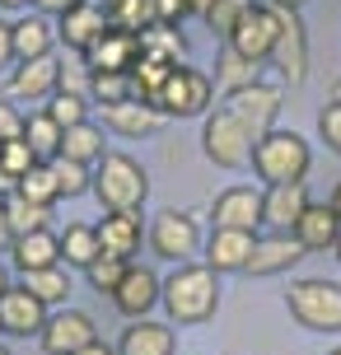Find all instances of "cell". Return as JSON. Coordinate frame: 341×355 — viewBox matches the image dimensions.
Wrapping results in <instances>:
<instances>
[{
    "instance_id": "44",
    "label": "cell",
    "mask_w": 341,
    "mask_h": 355,
    "mask_svg": "<svg viewBox=\"0 0 341 355\" xmlns=\"http://www.w3.org/2000/svg\"><path fill=\"white\" fill-rule=\"evenodd\" d=\"M10 61H15V24L0 19V66H10Z\"/></svg>"
},
{
    "instance_id": "41",
    "label": "cell",
    "mask_w": 341,
    "mask_h": 355,
    "mask_svg": "<svg viewBox=\"0 0 341 355\" xmlns=\"http://www.w3.org/2000/svg\"><path fill=\"white\" fill-rule=\"evenodd\" d=\"M318 136L327 141L332 155H341V103H327L323 112H318Z\"/></svg>"
},
{
    "instance_id": "38",
    "label": "cell",
    "mask_w": 341,
    "mask_h": 355,
    "mask_svg": "<svg viewBox=\"0 0 341 355\" xmlns=\"http://www.w3.org/2000/svg\"><path fill=\"white\" fill-rule=\"evenodd\" d=\"M248 5L252 0H216V10L206 15V28H211L216 37H229L234 28H238V19L248 15Z\"/></svg>"
},
{
    "instance_id": "47",
    "label": "cell",
    "mask_w": 341,
    "mask_h": 355,
    "mask_svg": "<svg viewBox=\"0 0 341 355\" xmlns=\"http://www.w3.org/2000/svg\"><path fill=\"white\" fill-rule=\"evenodd\" d=\"M75 355H117V351H112L108 341H89V346H85V351H75Z\"/></svg>"
},
{
    "instance_id": "48",
    "label": "cell",
    "mask_w": 341,
    "mask_h": 355,
    "mask_svg": "<svg viewBox=\"0 0 341 355\" xmlns=\"http://www.w3.org/2000/svg\"><path fill=\"white\" fill-rule=\"evenodd\" d=\"M187 10H192V15H201V19H206V15H211V10H216V0H187Z\"/></svg>"
},
{
    "instance_id": "18",
    "label": "cell",
    "mask_w": 341,
    "mask_h": 355,
    "mask_svg": "<svg viewBox=\"0 0 341 355\" xmlns=\"http://www.w3.org/2000/svg\"><path fill=\"white\" fill-rule=\"evenodd\" d=\"M295 239L304 243V252H327L337 248L341 239V215L332 211V201H308V211L299 215V225H295Z\"/></svg>"
},
{
    "instance_id": "54",
    "label": "cell",
    "mask_w": 341,
    "mask_h": 355,
    "mask_svg": "<svg viewBox=\"0 0 341 355\" xmlns=\"http://www.w3.org/2000/svg\"><path fill=\"white\" fill-rule=\"evenodd\" d=\"M332 103H341V80H337V85H332Z\"/></svg>"
},
{
    "instance_id": "13",
    "label": "cell",
    "mask_w": 341,
    "mask_h": 355,
    "mask_svg": "<svg viewBox=\"0 0 341 355\" xmlns=\"http://www.w3.org/2000/svg\"><path fill=\"white\" fill-rule=\"evenodd\" d=\"M42 327H47V304L33 300L24 285H10L0 295V332H10V337H37Z\"/></svg>"
},
{
    "instance_id": "6",
    "label": "cell",
    "mask_w": 341,
    "mask_h": 355,
    "mask_svg": "<svg viewBox=\"0 0 341 355\" xmlns=\"http://www.w3.org/2000/svg\"><path fill=\"white\" fill-rule=\"evenodd\" d=\"M211 94H216L211 75L192 71V66H173L168 80L155 89L150 107H159V112H168V117H197V112L211 107Z\"/></svg>"
},
{
    "instance_id": "20",
    "label": "cell",
    "mask_w": 341,
    "mask_h": 355,
    "mask_svg": "<svg viewBox=\"0 0 341 355\" xmlns=\"http://www.w3.org/2000/svg\"><path fill=\"white\" fill-rule=\"evenodd\" d=\"M94 230H98V243L108 257L131 262V252H141V215L136 211H108L103 225H94Z\"/></svg>"
},
{
    "instance_id": "24",
    "label": "cell",
    "mask_w": 341,
    "mask_h": 355,
    "mask_svg": "<svg viewBox=\"0 0 341 355\" xmlns=\"http://www.w3.org/2000/svg\"><path fill=\"white\" fill-rule=\"evenodd\" d=\"M159 107H150L145 98H126V103H108L103 107V126H112L117 136H150L159 126Z\"/></svg>"
},
{
    "instance_id": "50",
    "label": "cell",
    "mask_w": 341,
    "mask_h": 355,
    "mask_svg": "<svg viewBox=\"0 0 341 355\" xmlns=\"http://www.w3.org/2000/svg\"><path fill=\"white\" fill-rule=\"evenodd\" d=\"M0 5H5V10H24L28 0H0Z\"/></svg>"
},
{
    "instance_id": "51",
    "label": "cell",
    "mask_w": 341,
    "mask_h": 355,
    "mask_svg": "<svg viewBox=\"0 0 341 355\" xmlns=\"http://www.w3.org/2000/svg\"><path fill=\"white\" fill-rule=\"evenodd\" d=\"M5 290H10V271L0 266V295H5Z\"/></svg>"
},
{
    "instance_id": "35",
    "label": "cell",
    "mask_w": 341,
    "mask_h": 355,
    "mask_svg": "<svg viewBox=\"0 0 341 355\" xmlns=\"http://www.w3.org/2000/svg\"><path fill=\"white\" fill-rule=\"evenodd\" d=\"M47 117H52L61 131L66 126H80V122H89V103H85V94H75V89H56L52 94V103L42 107Z\"/></svg>"
},
{
    "instance_id": "23",
    "label": "cell",
    "mask_w": 341,
    "mask_h": 355,
    "mask_svg": "<svg viewBox=\"0 0 341 355\" xmlns=\"http://www.w3.org/2000/svg\"><path fill=\"white\" fill-rule=\"evenodd\" d=\"M10 252H15L19 276H24V271H42V266H56L61 262V234H52V230L19 234L15 243H10Z\"/></svg>"
},
{
    "instance_id": "27",
    "label": "cell",
    "mask_w": 341,
    "mask_h": 355,
    "mask_svg": "<svg viewBox=\"0 0 341 355\" xmlns=\"http://www.w3.org/2000/svg\"><path fill=\"white\" fill-rule=\"evenodd\" d=\"M19 285H24L33 300H42L47 309H52V304H66V295H71V271L56 262V266H42V271H24Z\"/></svg>"
},
{
    "instance_id": "52",
    "label": "cell",
    "mask_w": 341,
    "mask_h": 355,
    "mask_svg": "<svg viewBox=\"0 0 341 355\" xmlns=\"http://www.w3.org/2000/svg\"><path fill=\"white\" fill-rule=\"evenodd\" d=\"M332 211L341 215V182H337V192H332Z\"/></svg>"
},
{
    "instance_id": "10",
    "label": "cell",
    "mask_w": 341,
    "mask_h": 355,
    "mask_svg": "<svg viewBox=\"0 0 341 355\" xmlns=\"http://www.w3.org/2000/svg\"><path fill=\"white\" fill-rule=\"evenodd\" d=\"M37 341L47 355H75L89 341H98V327L85 309H61V313H47V327L37 332Z\"/></svg>"
},
{
    "instance_id": "56",
    "label": "cell",
    "mask_w": 341,
    "mask_h": 355,
    "mask_svg": "<svg viewBox=\"0 0 341 355\" xmlns=\"http://www.w3.org/2000/svg\"><path fill=\"white\" fill-rule=\"evenodd\" d=\"M337 257H341V239H337Z\"/></svg>"
},
{
    "instance_id": "40",
    "label": "cell",
    "mask_w": 341,
    "mask_h": 355,
    "mask_svg": "<svg viewBox=\"0 0 341 355\" xmlns=\"http://www.w3.org/2000/svg\"><path fill=\"white\" fill-rule=\"evenodd\" d=\"M33 164H42V159L33 155V145H28V141H5V145H0V168H5V173L24 178Z\"/></svg>"
},
{
    "instance_id": "57",
    "label": "cell",
    "mask_w": 341,
    "mask_h": 355,
    "mask_svg": "<svg viewBox=\"0 0 341 355\" xmlns=\"http://www.w3.org/2000/svg\"><path fill=\"white\" fill-rule=\"evenodd\" d=\"M327 355H341V346H337V351H327Z\"/></svg>"
},
{
    "instance_id": "49",
    "label": "cell",
    "mask_w": 341,
    "mask_h": 355,
    "mask_svg": "<svg viewBox=\"0 0 341 355\" xmlns=\"http://www.w3.org/2000/svg\"><path fill=\"white\" fill-rule=\"evenodd\" d=\"M15 187H19V178H15V173H5V168H0V196H10V192H15Z\"/></svg>"
},
{
    "instance_id": "14",
    "label": "cell",
    "mask_w": 341,
    "mask_h": 355,
    "mask_svg": "<svg viewBox=\"0 0 341 355\" xmlns=\"http://www.w3.org/2000/svg\"><path fill=\"white\" fill-rule=\"evenodd\" d=\"M141 33H126V28H103V37L94 42L89 52H85V66L89 71H131L136 61H141Z\"/></svg>"
},
{
    "instance_id": "58",
    "label": "cell",
    "mask_w": 341,
    "mask_h": 355,
    "mask_svg": "<svg viewBox=\"0 0 341 355\" xmlns=\"http://www.w3.org/2000/svg\"><path fill=\"white\" fill-rule=\"evenodd\" d=\"M0 355H10V351H5V346H0Z\"/></svg>"
},
{
    "instance_id": "19",
    "label": "cell",
    "mask_w": 341,
    "mask_h": 355,
    "mask_svg": "<svg viewBox=\"0 0 341 355\" xmlns=\"http://www.w3.org/2000/svg\"><path fill=\"white\" fill-rule=\"evenodd\" d=\"M252 243H257V234L248 230H211L206 239V266H216V271H243L252 257Z\"/></svg>"
},
{
    "instance_id": "1",
    "label": "cell",
    "mask_w": 341,
    "mask_h": 355,
    "mask_svg": "<svg viewBox=\"0 0 341 355\" xmlns=\"http://www.w3.org/2000/svg\"><path fill=\"white\" fill-rule=\"evenodd\" d=\"M276 112H281V85H248L234 89L216 103V112H206V131H201V145H206V159L220 164V168H243L252 159L257 141L276 126Z\"/></svg>"
},
{
    "instance_id": "43",
    "label": "cell",
    "mask_w": 341,
    "mask_h": 355,
    "mask_svg": "<svg viewBox=\"0 0 341 355\" xmlns=\"http://www.w3.org/2000/svg\"><path fill=\"white\" fill-rule=\"evenodd\" d=\"M150 5H155V24H168V28H178L182 15H192L187 0H150Z\"/></svg>"
},
{
    "instance_id": "30",
    "label": "cell",
    "mask_w": 341,
    "mask_h": 355,
    "mask_svg": "<svg viewBox=\"0 0 341 355\" xmlns=\"http://www.w3.org/2000/svg\"><path fill=\"white\" fill-rule=\"evenodd\" d=\"M5 215H10V230L19 234H33V230H47V220H52V206H37V201H28V196L10 192L5 196Z\"/></svg>"
},
{
    "instance_id": "7",
    "label": "cell",
    "mask_w": 341,
    "mask_h": 355,
    "mask_svg": "<svg viewBox=\"0 0 341 355\" xmlns=\"http://www.w3.org/2000/svg\"><path fill=\"white\" fill-rule=\"evenodd\" d=\"M150 248H155V257L182 266V262H192L206 243H201V230H197V220H192V215L159 211V215H155V225H150Z\"/></svg>"
},
{
    "instance_id": "32",
    "label": "cell",
    "mask_w": 341,
    "mask_h": 355,
    "mask_svg": "<svg viewBox=\"0 0 341 355\" xmlns=\"http://www.w3.org/2000/svg\"><path fill=\"white\" fill-rule=\"evenodd\" d=\"M47 168H52L56 192H61V196H85V192H94V173L85 168V164L66 159V155H52V159H47Z\"/></svg>"
},
{
    "instance_id": "29",
    "label": "cell",
    "mask_w": 341,
    "mask_h": 355,
    "mask_svg": "<svg viewBox=\"0 0 341 355\" xmlns=\"http://www.w3.org/2000/svg\"><path fill=\"white\" fill-rule=\"evenodd\" d=\"M216 80H220V89H225V94H234V89L257 85V80H262V66H257V61H248V56H238L229 42H225V47H220V61H216Z\"/></svg>"
},
{
    "instance_id": "2",
    "label": "cell",
    "mask_w": 341,
    "mask_h": 355,
    "mask_svg": "<svg viewBox=\"0 0 341 355\" xmlns=\"http://www.w3.org/2000/svg\"><path fill=\"white\" fill-rule=\"evenodd\" d=\"M164 309L168 318L182 322V327H197V322L216 318L220 309V271L206 262H182L168 281H164Z\"/></svg>"
},
{
    "instance_id": "31",
    "label": "cell",
    "mask_w": 341,
    "mask_h": 355,
    "mask_svg": "<svg viewBox=\"0 0 341 355\" xmlns=\"http://www.w3.org/2000/svg\"><path fill=\"white\" fill-rule=\"evenodd\" d=\"M89 94L98 98V107L126 103V98H136V80L131 71H89Z\"/></svg>"
},
{
    "instance_id": "9",
    "label": "cell",
    "mask_w": 341,
    "mask_h": 355,
    "mask_svg": "<svg viewBox=\"0 0 341 355\" xmlns=\"http://www.w3.org/2000/svg\"><path fill=\"white\" fill-rule=\"evenodd\" d=\"M276 10L271 5H248V15L238 19V28H234L225 42H229L238 56H248V61H271V52H276Z\"/></svg>"
},
{
    "instance_id": "46",
    "label": "cell",
    "mask_w": 341,
    "mask_h": 355,
    "mask_svg": "<svg viewBox=\"0 0 341 355\" xmlns=\"http://www.w3.org/2000/svg\"><path fill=\"white\" fill-rule=\"evenodd\" d=\"M15 243V230H10V215H5V196H0V248Z\"/></svg>"
},
{
    "instance_id": "39",
    "label": "cell",
    "mask_w": 341,
    "mask_h": 355,
    "mask_svg": "<svg viewBox=\"0 0 341 355\" xmlns=\"http://www.w3.org/2000/svg\"><path fill=\"white\" fill-rule=\"evenodd\" d=\"M126 266H131V262H122V257H108V252H103V257H98V262L89 266V285L98 290V295H112V290L122 285Z\"/></svg>"
},
{
    "instance_id": "28",
    "label": "cell",
    "mask_w": 341,
    "mask_h": 355,
    "mask_svg": "<svg viewBox=\"0 0 341 355\" xmlns=\"http://www.w3.org/2000/svg\"><path fill=\"white\" fill-rule=\"evenodd\" d=\"M61 155L66 159H75V164H98L108 150H103V131L94 122H80V126H66V136H61Z\"/></svg>"
},
{
    "instance_id": "37",
    "label": "cell",
    "mask_w": 341,
    "mask_h": 355,
    "mask_svg": "<svg viewBox=\"0 0 341 355\" xmlns=\"http://www.w3.org/2000/svg\"><path fill=\"white\" fill-rule=\"evenodd\" d=\"M141 47L155 56H168V61H182V52H187V42H182L178 28H168V24H155V28H145L141 33Z\"/></svg>"
},
{
    "instance_id": "36",
    "label": "cell",
    "mask_w": 341,
    "mask_h": 355,
    "mask_svg": "<svg viewBox=\"0 0 341 355\" xmlns=\"http://www.w3.org/2000/svg\"><path fill=\"white\" fill-rule=\"evenodd\" d=\"M15 192H19V196H28V201H37V206H56V201H61V192H56V178H52V168H47V159L33 164L28 173L19 178Z\"/></svg>"
},
{
    "instance_id": "53",
    "label": "cell",
    "mask_w": 341,
    "mask_h": 355,
    "mask_svg": "<svg viewBox=\"0 0 341 355\" xmlns=\"http://www.w3.org/2000/svg\"><path fill=\"white\" fill-rule=\"evenodd\" d=\"M271 5H290V10H299V5H304V0H271Z\"/></svg>"
},
{
    "instance_id": "3",
    "label": "cell",
    "mask_w": 341,
    "mask_h": 355,
    "mask_svg": "<svg viewBox=\"0 0 341 355\" xmlns=\"http://www.w3.org/2000/svg\"><path fill=\"white\" fill-rule=\"evenodd\" d=\"M94 196L103 211H141L150 196V178L131 155H103L94 168Z\"/></svg>"
},
{
    "instance_id": "59",
    "label": "cell",
    "mask_w": 341,
    "mask_h": 355,
    "mask_svg": "<svg viewBox=\"0 0 341 355\" xmlns=\"http://www.w3.org/2000/svg\"><path fill=\"white\" fill-rule=\"evenodd\" d=\"M0 145H5V141H0Z\"/></svg>"
},
{
    "instance_id": "26",
    "label": "cell",
    "mask_w": 341,
    "mask_h": 355,
    "mask_svg": "<svg viewBox=\"0 0 341 355\" xmlns=\"http://www.w3.org/2000/svg\"><path fill=\"white\" fill-rule=\"evenodd\" d=\"M98 257H103L98 230H94V225H66V234H61V262H66V266H85V271H89Z\"/></svg>"
},
{
    "instance_id": "5",
    "label": "cell",
    "mask_w": 341,
    "mask_h": 355,
    "mask_svg": "<svg viewBox=\"0 0 341 355\" xmlns=\"http://www.w3.org/2000/svg\"><path fill=\"white\" fill-rule=\"evenodd\" d=\"M290 313L308 332H341V285L332 281H295L290 285Z\"/></svg>"
},
{
    "instance_id": "12",
    "label": "cell",
    "mask_w": 341,
    "mask_h": 355,
    "mask_svg": "<svg viewBox=\"0 0 341 355\" xmlns=\"http://www.w3.org/2000/svg\"><path fill=\"white\" fill-rule=\"evenodd\" d=\"M159 295H164L159 276H155L150 266L131 262V266H126V276H122V285L112 290V304H117V313H126V318H145V313L159 304Z\"/></svg>"
},
{
    "instance_id": "17",
    "label": "cell",
    "mask_w": 341,
    "mask_h": 355,
    "mask_svg": "<svg viewBox=\"0 0 341 355\" xmlns=\"http://www.w3.org/2000/svg\"><path fill=\"white\" fill-rule=\"evenodd\" d=\"M103 28H108V10H103V5H94V0H80L75 10H66V15H61V24H56V37L85 56L94 42L103 37Z\"/></svg>"
},
{
    "instance_id": "22",
    "label": "cell",
    "mask_w": 341,
    "mask_h": 355,
    "mask_svg": "<svg viewBox=\"0 0 341 355\" xmlns=\"http://www.w3.org/2000/svg\"><path fill=\"white\" fill-rule=\"evenodd\" d=\"M173 351H178L173 327L150 318H136V327H126L122 341H117V355H173Z\"/></svg>"
},
{
    "instance_id": "11",
    "label": "cell",
    "mask_w": 341,
    "mask_h": 355,
    "mask_svg": "<svg viewBox=\"0 0 341 355\" xmlns=\"http://www.w3.org/2000/svg\"><path fill=\"white\" fill-rule=\"evenodd\" d=\"M308 211V187L304 182H271L262 192V225L271 234H295L299 215Z\"/></svg>"
},
{
    "instance_id": "42",
    "label": "cell",
    "mask_w": 341,
    "mask_h": 355,
    "mask_svg": "<svg viewBox=\"0 0 341 355\" xmlns=\"http://www.w3.org/2000/svg\"><path fill=\"white\" fill-rule=\"evenodd\" d=\"M24 112H19L10 98H0V141H24Z\"/></svg>"
},
{
    "instance_id": "45",
    "label": "cell",
    "mask_w": 341,
    "mask_h": 355,
    "mask_svg": "<svg viewBox=\"0 0 341 355\" xmlns=\"http://www.w3.org/2000/svg\"><path fill=\"white\" fill-rule=\"evenodd\" d=\"M33 5H37V15H56V19H61L66 10H75L80 0H33Z\"/></svg>"
},
{
    "instance_id": "25",
    "label": "cell",
    "mask_w": 341,
    "mask_h": 355,
    "mask_svg": "<svg viewBox=\"0 0 341 355\" xmlns=\"http://www.w3.org/2000/svg\"><path fill=\"white\" fill-rule=\"evenodd\" d=\"M56 28L47 24V15H24L15 24V61H37V56H52Z\"/></svg>"
},
{
    "instance_id": "8",
    "label": "cell",
    "mask_w": 341,
    "mask_h": 355,
    "mask_svg": "<svg viewBox=\"0 0 341 355\" xmlns=\"http://www.w3.org/2000/svg\"><path fill=\"white\" fill-rule=\"evenodd\" d=\"M276 10V52L271 61L281 66V80L290 85H304L308 75V37H304V24H299V10H290V5H271Z\"/></svg>"
},
{
    "instance_id": "4",
    "label": "cell",
    "mask_w": 341,
    "mask_h": 355,
    "mask_svg": "<svg viewBox=\"0 0 341 355\" xmlns=\"http://www.w3.org/2000/svg\"><path fill=\"white\" fill-rule=\"evenodd\" d=\"M308 164H313V155H308V141L299 131H276L271 126L252 150V168H257V178L267 187L271 182H304Z\"/></svg>"
},
{
    "instance_id": "55",
    "label": "cell",
    "mask_w": 341,
    "mask_h": 355,
    "mask_svg": "<svg viewBox=\"0 0 341 355\" xmlns=\"http://www.w3.org/2000/svg\"><path fill=\"white\" fill-rule=\"evenodd\" d=\"M94 5H98V0H94ZM108 5H112V0H103V10H108Z\"/></svg>"
},
{
    "instance_id": "33",
    "label": "cell",
    "mask_w": 341,
    "mask_h": 355,
    "mask_svg": "<svg viewBox=\"0 0 341 355\" xmlns=\"http://www.w3.org/2000/svg\"><path fill=\"white\" fill-rule=\"evenodd\" d=\"M108 24L112 28H126V33H145V28H155V5L150 0H112Z\"/></svg>"
},
{
    "instance_id": "16",
    "label": "cell",
    "mask_w": 341,
    "mask_h": 355,
    "mask_svg": "<svg viewBox=\"0 0 341 355\" xmlns=\"http://www.w3.org/2000/svg\"><path fill=\"white\" fill-rule=\"evenodd\" d=\"M299 257H308V252L295 234H262V239L252 243V257H248L243 271H248V276H281V271H290Z\"/></svg>"
},
{
    "instance_id": "21",
    "label": "cell",
    "mask_w": 341,
    "mask_h": 355,
    "mask_svg": "<svg viewBox=\"0 0 341 355\" xmlns=\"http://www.w3.org/2000/svg\"><path fill=\"white\" fill-rule=\"evenodd\" d=\"M56 85H61V66L52 56L19 61V71L10 75V98H52Z\"/></svg>"
},
{
    "instance_id": "15",
    "label": "cell",
    "mask_w": 341,
    "mask_h": 355,
    "mask_svg": "<svg viewBox=\"0 0 341 355\" xmlns=\"http://www.w3.org/2000/svg\"><path fill=\"white\" fill-rule=\"evenodd\" d=\"M211 225L216 230H262V192L252 187H229V192L216 196V211H211Z\"/></svg>"
},
{
    "instance_id": "34",
    "label": "cell",
    "mask_w": 341,
    "mask_h": 355,
    "mask_svg": "<svg viewBox=\"0 0 341 355\" xmlns=\"http://www.w3.org/2000/svg\"><path fill=\"white\" fill-rule=\"evenodd\" d=\"M61 136H66V131H61V126H56L47 112H37V117H28V122H24V141L33 145L37 159H52V155H61Z\"/></svg>"
}]
</instances>
